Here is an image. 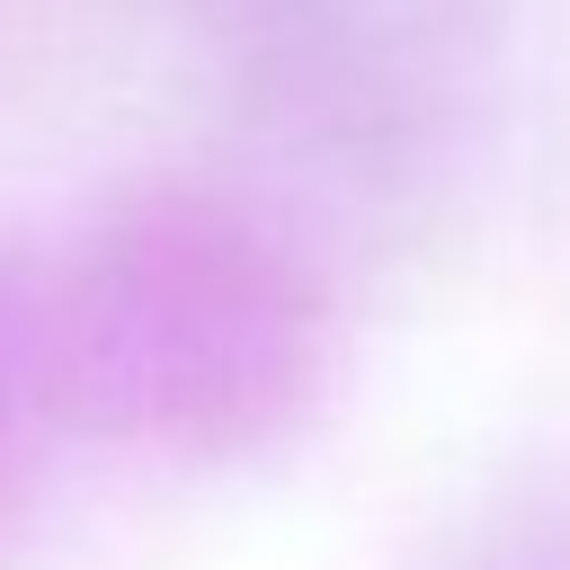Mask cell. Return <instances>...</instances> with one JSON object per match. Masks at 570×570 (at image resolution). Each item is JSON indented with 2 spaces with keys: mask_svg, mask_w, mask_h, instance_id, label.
Instances as JSON below:
<instances>
[{
  "mask_svg": "<svg viewBox=\"0 0 570 570\" xmlns=\"http://www.w3.org/2000/svg\"><path fill=\"white\" fill-rule=\"evenodd\" d=\"M134 356H142V401L196 428L258 419L303 356L294 294L249 258V240L214 223L151 232L134 258Z\"/></svg>",
  "mask_w": 570,
  "mask_h": 570,
  "instance_id": "6da1fadb",
  "label": "cell"
},
{
  "mask_svg": "<svg viewBox=\"0 0 570 570\" xmlns=\"http://www.w3.org/2000/svg\"><path fill=\"white\" fill-rule=\"evenodd\" d=\"M508 570H570V543H525Z\"/></svg>",
  "mask_w": 570,
  "mask_h": 570,
  "instance_id": "7a4b0ae2",
  "label": "cell"
}]
</instances>
